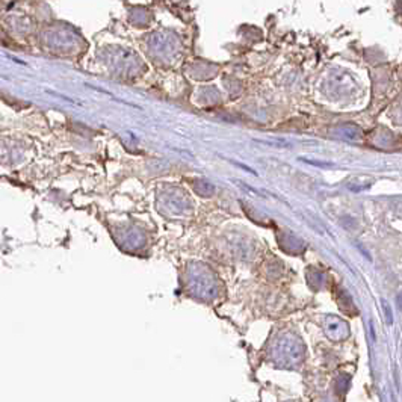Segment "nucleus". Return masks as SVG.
Wrapping results in <instances>:
<instances>
[{
  "mask_svg": "<svg viewBox=\"0 0 402 402\" xmlns=\"http://www.w3.org/2000/svg\"><path fill=\"white\" fill-rule=\"evenodd\" d=\"M301 161L311 163V165H318V167H330L331 165V163H329V162H314V161H307V159H301Z\"/></svg>",
  "mask_w": 402,
  "mask_h": 402,
  "instance_id": "nucleus-1",
  "label": "nucleus"
}]
</instances>
